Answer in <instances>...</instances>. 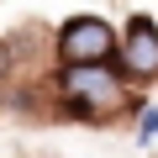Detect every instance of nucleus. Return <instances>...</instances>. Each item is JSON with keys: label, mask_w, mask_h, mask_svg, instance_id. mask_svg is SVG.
<instances>
[{"label": "nucleus", "mask_w": 158, "mask_h": 158, "mask_svg": "<svg viewBox=\"0 0 158 158\" xmlns=\"http://www.w3.org/2000/svg\"><path fill=\"white\" fill-rule=\"evenodd\" d=\"M53 90H58L63 116L90 121V127H106V121H116V116H137V111L148 106V95H142V90H132L111 63L58 69V74H53Z\"/></svg>", "instance_id": "nucleus-1"}, {"label": "nucleus", "mask_w": 158, "mask_h": 158, "mask_svg": "<svg viewBox=\"0 0 158 158\" xmlns=\"http://www.w3.org/2000/svg\"><path fill=\"white\" fill-rule=\"evenodd\" d=\"M116 48H121V32L106 21V16H69L53 37V53H58V69H85V63H116Z\"/></svg>", "instance_id": "nucleus-2"}, {"label": "nucleus", "mask_w": 158, "mask_h": 158, "mask_svg": "<svg viewBox=\"0 0 158 158\" xmlns=\"http://www.w3.org/2000/svg\"><path fill=\"white\" fill-rule=\"evenodd\" d=\"M127 85H137V90H148V85H158V21L148 16V11H137V16H127V27H121V48H116V63H111Z\"/></svg>", "instance_id": "nucleus-3"}, {"label": "nucleus", "mask_w": 158, "mask_h": 158, "mask_svg": "<svg viewBox=\"0 0 158 158\" xmlns=\"http://www.w3.org/2000/svg\"><path fill=\"white\" fill-rule=\"evenodd\" d=\"M137 142H142V148H148V142H158V106H153V100L137 111Z\"/></svg>", "instance_id": "nucleus-4"}, {"label": "nucleus", "mask_w": 158, "mask_h": 158, "mask_svg": "<svg viewBox=\"0 0 158 158\" xmlns=\"http://www.w3.org/2000/svg\"><path fill=\"white\" fill-rule=\"evenodd\" d=\"M11 69H16V48H11V42H0V79H6Z\"/></svg>", "instance_id": "nucleus-5"}]
</instances>
